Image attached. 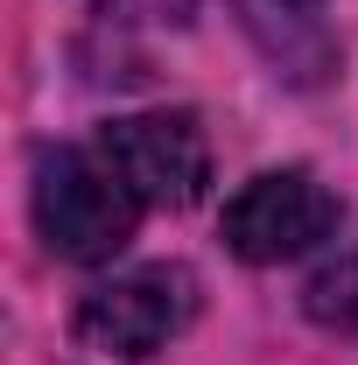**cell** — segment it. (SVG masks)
Instances as JSON below:
<instances>
[{
  "instance_id": "6da1fadb",
  "label": "cell",
  "mask_w": 358,
  "mask_h": 365,
  "mask_svg": "<svg viewBox=\"0 0 358 365\" xmlns=\"http://www.w3.org/2000/svg\"><path fill=\"white\" fill-rule=\"evenodd\" d=\"M140 204L127 176L106 162V148H43L36 162V232L56 260H113L140 225Z\"/></svg>"
},
{
  "instance_id": "7a4b0ae2",
  "label": "cell",
  "mask_w": 358,
  "mask_h": 365,
  "mask_svg": "<svg viewBox=\"0 0 358 365\" xmlns=\"http://www.w3.org/2000/svg\"><path fill=\"white\" fill-rule=\"evenodd\" d=\"M197 317V274L190 267H127L113 281H98L78 302V344L113 351V359H155L169 337H183Z\"/></svg>"
},
{
  "instance_id": "3957f363",
  "label": "cell",
  "mask_w": 358,
  "mask_h": 365,
  "mask_svg": "<svg viewBox=\"0 0 358 365\" xmlns=\"http://www.w3.org/2000/svg\"><path fill=\"white\" fill-rule=\"evenodd\" d=\"M337 218H344L337 197L310 169H267L225 204V246L239 260H253V267H274V260L316 253L337 232Z\"/></svg>"
},
{
  "instance_id": "277c9868",
  "label": "cell",
  "mask_w": 358,
  "mask_h": 365,
  "mask_svg": "<svg viewBox=\"0 0 358 365\" xmlns=\"http://www.w3.org/2000/svg\"><path fill=\"white\" fill-rule=\"evenodd\" d=\"M106 162L127 176L148 211H190L211 182V140L197 127V113H134V120H113L106 134Z\"/></svg>"
},
{
  "instance_id": "5b68a950",
  "label": "cell",
  "mask_w": 358,
  "mask_h": 365,
  "mask_svg": "<svg viewBox=\"0 0 358 365\" xmlns=\"http://www.w3.org/2000/svg\"><path fill=\"white\" fill-rule=\"evenodd\" d=\"M239 7H246V29L260 36V49L288 78H323L330 71V36L316 21V0H239Z\"/></svg>"
},
{
  "instance_id": "8992f818",
  "label": "cell",
  "mask_w": 358,
  "mask_h": 365,
  "mask_svg": "<svg viewBox=\"0 0 358 365\" xmlns=\"http://www.w3.org/2000/svg\"><path fill=\"white\" fill-rule=\"evenodd\" d=\"M302 309H310L323 330H344V337H358V253H330V260L310 274V288H302Z\"/></svg>"
},
{
  "instance_id": "52a82bcc",
  "label": "cell",
  "mask_w": 358,
  "mask_h": 365,
  "mask_svg": "<svg viewBox=\"0 0 358 365\" xmlns=\"http://www.w3.org/2000/svg\"><path fill=\"white\" fill-rule=\"evenodd\" d=\"M197 0H98V21H140V29H183Z\"/></svg>"
}]
</instances>
